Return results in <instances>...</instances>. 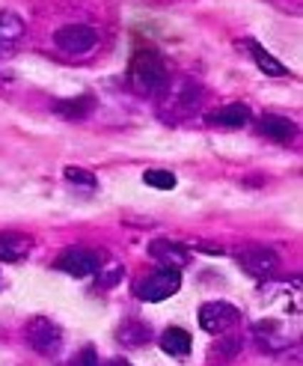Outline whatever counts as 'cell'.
<instances>
[{
    "label": "cell",
    "instance_id": "6da1fadb",
    "mask_svg": "<svg viewBox=\"0 0 303 366\" xmlns=\"http://www.w3.org/2000/svg\"><path fill=\"white\" fill-rule=\"evenodd\" d=\"M128 71H131L134 86L143 89V93H158V89H164L170 81V66L160 57V51H155V48L137 51Z\"/></svg>",
    "mask_w": 303,
    "mask_h": 366
},
{
    "label": "cell",
    "instance_id": "7a4b0ae2",
    "mask_svg": "<svg viewBox=\"0 0 303 366\" xmlns=\"http://www.w3.org/2000/svg\"><path fill=\"white\" fill-rule=\"evenodd\" d=\"M24 340L27 345L36 352V355H57L60 345H63V331L57 322H51L48 316H33L27 325H24Z\"/></svg>",
    "mask_w": 303,
    "mask_h": 366
},
{
    "label": "cell",
    "instance_id": "3957f363",
    "mask_svg": "<svg viewBox=\"0 0 303 366\" xmlns=\"http://www.w3.org/2000/svg\"><path fill=\"white\" fill-rule=\"evenodd\" d=\"M178 289H182V274H178L175 268H160V271L149 274L146 280L137 283V298L149 301V304H158V301L173 298Z\"/></svg>",
    "mask_w": 303,
    "mask_h": 366
},
{
    "label": "cell",
    "instance_id": "277c9868",
    "mask_svg": "<svg viewBox=\"0 0 303 366\" xmlns=\"http://www.w3.org/2000/svg\"><path fill=\"white\" fill-rule=\"evenodd\" d=\"M167 96H164V114H170V119L190 114L196 104H200V84H193L190 78H178V81H167Z\"/></svg>",
    "mask_w": 303,
    "mask_h": 366
},
{
    "label": "cell",
    "instance_id": "5b68a950",
    "mask_svg": "<svg viewBox=\"0 0 303 366\" xmlns=\"http://www.w3.org/2000/svg\"><path fill=\"white\" fill-rule=\"evenodd\" d=\"M98 42V30L93 24H66L53 33V45H57L68 57H81L89 54Z\"/></svg>",
    "mask_w": 303,
    "mask_h": 366
},
{
    "label": "cell",
    "instance_id": "8992f818",
    "mask_svg": "<svg viewBox=\"0 0 303 366\" xmlns=\"http://www.w3.org/2000/svg\"><path fill=\"white\" fill-rule=\"evenodd\" d=\"M57 265L63 274H71V277H89L96 274L98 265H101V253L93 250V247H68L57 256Z\"/></svg>",
    "mask_w": 303,
    "mask_h": 366
},
{
    "label": "cell",
    "instance_id": "52a82bcc",
    "mask_svg": "<svg viewBox=\"0 0 303 366\" xmlns=\"http://www.w3.org/2000/svg\"><path fill=\"white\" fill-rule=\"evenodd\" d=\"M235 322H238V310L232 304H226V301H208V304L200 307V327L205 334L220 337Z\"/></svg>",
    "mask_w": 303,
    "mask_h": 366
},
{
    "label": "cell",
    "instance_id": "ba28073f",
    "mask_svg": "<svg viewBox=\"0 0 303 366\" xmlns=\"http://www.w3.org/2000/svg\"><path fill=\"white\" fill-rule=\"evenodd\" d=\"M238 265L247 274H253V277H271V274L279 268V256L271 247L253 244V247L238 250Z\"/></svg>",
    "mask_w": 303,
    "mask_h": 366
},
{
    "label": "cell",
    "instance_id": "9c48e42d",
    "mask_svg": "<svg viewBox=\"0 0 303 366\" xmlns=\"http://www.w3.org/2000/svg\"><path fill=\"white\" fill-rule=\"evenodd\" d=\"M149 253H152V259H158V262H164V268H182V265H188V259H190V253H188V247L182 244V242H170V239H158V242H152L149 244Z\"/></svg>",
    "mask_w": 303,
    "mask_h": 366
},
{
    "label": "cell",
    "instance_id": "30bf717a",
    "mask_svg": "<svg viewBox=\"0 0 303 366\" xmlns=\"http://www.w3.org/2000/svg\"><path fill=\"white\" fill-rule=\"evenodd\" d=\"M30 235L24 232H0V262H18L30 253Z\"/></svg>",
    "mask_w": 303,
    "mask_h": 366
},
{
    "label": "cell",
    "instance_id": "8fae6325",
    "mask_svg": "<svg viewBox=\"0 0 303 366\" xmlns=\"http://www.w3.org/2000/svg\"><path fill=\"white\" fill-rule=\"evenodd\" d=\"M259 125H262V134L271 137V140H277V143H289V140L297 134L294 119L279 117V114H265Z\"/></svg>",
    "mask_w": 303,
    "mask_h": 366
},
{
    "label": "cell",
    "instance_id": "7c38bea8",
    "mask_svg": "<svg viewBox=\"0 0 303 366\" xmlns=\"http://www.w3.org/2000/svg\"><path fill=\"white\" fill-rule=\"evenodd\" d=\"M24 36V18L12 9H0V54L9 51Z\"/></svg>",
    "mask_w": 303,
    "mask_h": 366
},
{
    "label": "cell",
    "instance_id": "4fadbf2b",
    "mask_svg": "<svg viewBox=\"0 0 303 366\" xmlns=\"http://www.w3.org/2000/svg\"><path fill=\"white\" fill-rule=\"evenodd\" d=\"M247 48H250V57H253V63L265 71V75H271V78H285V75H289V69H285V66L274 57V54L267 51L265 45H259L256 39H250Z\"/></svg>",
    "mask_w": 303,
    "mask_h": 366
},
{
    "label": "cell",
    "instance_id": "5bb4252c",
    "mask_svg": "<svg viewBox=\"0 0 303 366\" xmlns=\"http://www.w3.org/2000/svg\"><path fill=\"white\" fill-rule=\"evenodd\" d=\"M250 107L247 104H226L220 107V111H214L208 114V122L211 125H220V128H244L250 122Z\"/></svg>",
    "mask_w": 303,
    "mask_h": 366
},
{
    "label": "cell",
    "instance_id": "9a60e30c",
    "mask_svg": "<svg viewBox=\"0 0 303 366\" xmlns=\"http://www.w3.org/2000/svg\"><path fill=\"white\" fill-rule=\"evenodd\" d=\"M116 340L122 345H128V349H140V345H146L152 340V331L146 322H137V319H128L116 327Z\"/></svg>",
    "mask_w": 303,
    "mask_h": 366
},
{
    "label": "cell",
    "instance_id": "2e32d148",
    "mask_svg": "<svg viewBox=\"0 0 303 366\" xmlns=\"http://www.w3.org/2000/svg\"><path fill=\"white\" fill-rule=\"evenodd\" d=\"M160 349H164L170 357H188L190 355V334L185 327H167L160 334Z\"/></svg>",
    "mask_w": 303,
    "mask_h": 366
},
{
    "label": "cell",
    "instance_id": "e0dca14e",
    "mask_svg": "<svg viewBox=\"0 0 303 366\" xmlns=\"http://www.w3.org/2000/svg\"><path fill=\"white\" fill-rule=\"evenodd\" d=\"M93 107H96V99L89 93H83L78 99H60L57 104H53V111L63 114L66 119H83V117L93 114Z\"/></svg>",
    "mask_w": 303,
    "mask_h": 366
},
{
    "label": "cell",
    "instance_id": "ac0fdd59",
    "mask_svg": "<svg viewBox=\"0 0 303 366\" xmlns=\"http://www.w3.org/2000/svg\"><path fill=\"white\" fill-rule=\"evenodd\" d=\"M241 345H244V340L238 337V334H220L217 337V342L211 345V357H217V360H235L238 355H241Z\"/></svg>",
    "mask_w": 303,
    "mask_h": 366
},
{
    "label": "cell",
    "instance_id": "d6986e66",
    "mask_svg": "<svg viewBox=\"0 0 303 366\" xmlns=\"http://www.w3.org/2000/svg\"><path fill=\"white\" fill-rule=\"evenodd\" d=\"M98 289H113L116 283H122V265L119 262H101L98 265Z\"/></svg>",
    "mask_w": 303,
    "mask_h": 366
},
{
    "label": "cell",
    "instance_id": "ffe728a7",
    "mask_svg": "<svg viewBox=\"0 0 303 366\" xmlns=\"http://www.w3.org/2000/svg\"><path fill=\"white\" fill-rule=\"evenodd\" d=\"M143 182L149 188H158V191H173L175 188V173L170 170H146L143 173Z\"/></svg>",
    "mask_w": 303,
    "mask_h": 366
},
{
    "label": "cell",
    "instance_id": "44dd1931",
    "mask_svg": "<svg viewBox=\"0 0 303 366\" xmlns=\"http://www.w3.org/2000/svg\"><path fill=\"white\" fill-rule=\"evenodd\" d=\"M66 179L71 185H83V188H96V176L83 170V167H66Z\"/></svg>",
    "mask_w": 303,
    "mask_h": 366
},
{
    "label": "cell",
    "instance_id": "7402d4cb",
    "mask_svg": "<svg viewBox=\"0 0 303 366\" xmlns=\"http://www.w3.org/2000/svg\"><path fill=\"white\" fill-rule=\"evenodd\" d=\"M75 366H98V355H96V349H83V352L78 355Z\"/></svg>",
    "mask_w": 303,
    "mask_h": 366
},
{
    "label": "cell",
    "instance_id": "603a6c76",
    "mask_svg": "<svg viewBox=\"0 0 303 366\" xmlns=\"http://www.w3.org/2000/svg\"><path fill=\"white\" fill-rule=\"evenodd\" d=\"M104 366H131V363H125V360H111V363H104Z\"/></svg>",
    "mask_w": 303,
    "mask_h": 366
}]
</instances>
